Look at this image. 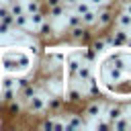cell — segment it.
I'll return each instance as SVG.
<instances>
[{
  "mask_svg": "<svg viewBox=\"0 0 131 131\" xmlns=\"http://www.w3.org/2000/svg\"><path fill=\"white\" fill-rule=\"evenodd\" d=\"M80 18H82V25L84 27H94V23H96V8H90V10H86L84 14H80Z\"/></svg>",
  "mask_w": 131,
  "mask_h": 131,
  "instance_id": "ffe728a7",
  "label": "cell"
},
{
  "mask_svg": "<svg viewBox=\"0 0 131 131\" xmlns=\"http://www.w3.org/2000/svg\"><path fill=\"white\" fill-rule=\"evenodd\" d=\"M63 96L59 94H53V96H47V113H59L63 108Z\"/></svg>",
  "mask_w": 131,
  "mask_h": 131,
  "instance_id": "9a60e30c",
  "label": "cell"
},
{
  "mask_svg": "<svg viewBox=\"0 0 131 131\" xmlns=\"http://www.w3.org/2000/svg\"><path fill=\"white\" fill-rule=\"evenodd\" d=\"M92 76H94L92 66H90V63H86V61H82V66H80V68H78V72H76V80H78V82H82V84H86Z\"/></svg>",
  "mask_w": 131,
  "mask_h": 131,
  "instance_id": "8fae6325",
  "label": "cell"
},
{
  "mask_svg": "<svg viewBox=\"0 0 131 131\" xmlns=\"http://www.w3.org/2000/svg\"><path fill=\"white\" fill-rule=\"evenodd\" d=\"M0 2H2V4H6V6H8V4H10V2H14V0H0Z\"/></svg>",
  "mask_w": 131,
  "mask_h": 131,
  "instance_id": "836d02e7",
  "label": "cell"
},
{
  "mask_svg": "<svg viewBox=\"0 0 131 131\" xmlns=\"http://www.w3.org/2000/svg\"><path fill=\"white\" fill-rule=\"evenodd\" d=\"M10 31H12V27H8L6 23H2V20H0V37H4V35H10Z\"/></svg>",
  "mask_w": 131,
  "mask_h": 131,
  "instance_id": "4dcf8cb0",
  "label": "cell"
},
{
  "mask_svg": "<svg viewBox=\"0 0 131 131\" xmlns=\"http://www.w3.org/2000/svg\"><path fill=\"white\" fill-rule=\"evenodd\" d=\"M113 25H115L117 29L131 31V14H129V12H125V10L117 12V14H115V18H113Z\"/></svg>",
  "mask_w": 131,
  "mask_h": 131,
  "instance_id": "30bf717a",
  "label": "cell"
},
{
  "mask_svg": "<svg viewBox=\"0 0 131 131\" xmlns=\"http://www.w3.org/2000/svg\"><path fill=\"white\" fill-rule=\"evenodd\" d=\"M4 108H6V113H8V115H12V117H18V115L25 111V104H23V100L16 96L14 100H8V102H4Z\"/></svg>",
  "mask_w": 131,
  "mask_h": 131,
  "instance_id": "4fadbf2b",
  "label": "cell"
},
{
  "mask_svg": "<svg viewBox=\"0 0 131 131\" xmlns=\"http://www.w3.org/2000/svg\"><path fill=\"white\" fill-rule=\"evenodd\" d=\"M104 119L108 121V123H113L115 119H119L121 115H125V108L121 106V104H108V106H104Z\"/></svg>",
  "mask_w": 131,
  "mask_h": 131,
  "instance_id": "7c38bea8",
  "label": "cell"
},
{
  "mask_svg": "<svg viewBox=\"0 0 131 131\" xmlns=\"http://www.w3.org/2000/svg\"><path fill=\"white\" fill-rule=\"evenodd\" d=\"M37 92H39V86H37V84H33V82H27L25 86H20V88H18V98L25 102V100H29L33 94H37Z\"/></svg>",
  "mask_w": 131,
  "mask_h": 131,
  "instance_id": "5bb4252c",
  "label": "cell"
},
{
  "mask_svg": "<svg viewBox=\"0 0 131 131\" xmlns=\"http://www.w3.org/2000/svg\"><path fill=\"white\" fill-rule=\"evenodd\" d=\"M90 47H92V49H94L96 53H102V51L106 49V41H104L102 37H98V39H94V41L90 43Z\"/></svg>",
  "mask_w": 131,
  "mask_h": 131,
  "instance_id": "f1b7e54d",
  "label": "cell"
},
{
  "mask_svg": "<svg viewBox=\"0 0 131 131\" xmlns=\"http://www.w3.org/2000/svg\"><path fill=\"white\" fill-rule=\"evenodd\" d=\"M12 29H16V31H27V29H29V14H27V12L16 14V16H14V23H12Z\"/></svg>",
  "mask_w": 131,
  "mask_h": 131,
  "instance_id": "d6986e66",
  "label": "cell"
},
{
  "mask_svg": "<svg viewBox=\"0 0 131 131\" xmlns=\"http://www.w3.org/2000/svg\"><path fill=\"white\" fill-rule=\"evenodd\" d=\"M61 2H66V0H61Z\"/></svg>",
  "mask_w": 131,
  "mask_h": 131,
  "instance_id": "8d00e7d4",
  "label": "cell"
},
{
  "mask_svg": "<svg viewBox=\"0 0 131 131\" xmlns=\"http://www.w3.org/2000/svg\"><path fill=\"white\" fill-rule=\"evenodd\" d=\"M102 111H104V104H102L100 100H90V102H86L82 115H84L88 121H92V119H98V117L102 115Z\"/></svg>",
  "mask_w": 131,
  "mask_h": 131,
  "instance_id": "5b68a950",
  "label": "cell"
},
{
  "mask_svg": "<svg viewBox=\"0 0 131 131\" xmlns=\"http://www.w3.org/2000/svg\"><path fill=\"white\" fill-rule=\"evenodd\" d=\"M82 66V57H80V53H74V55H70L68 59H66V70H68V78H72V80H76V72H78V68Z\"/></svg>",
  "mask_w": 131,
  "mask_h": 131,
  "instance_id": "52a82bcc",
  "label": "cell"
},
{
  "mask_svg": "<svg viewBox=\"0 0 131 131\" xmlns=\"http://www.w3.org/2000/svg\"><path fill=\"white\" fill-rule=\"evenodd\" d=\"M0 127H2V123H0Z\"/></svg>",
  "mask_w": 131,
  "mask_h": 131,
  "instance_id": "d590c367",
  "label": "cell"
},
{
  "mask_svg": "<svg viewBox=\"0 0 131 131\" xmlns=\"http://www.w3.org/2000/svg\"><path fill=\"white\" fill-rule=\"evenodd\" d=\"M90 8H92V6H90V2H88V0H78V2L72 6V10H74L76 14H84V12H86V10H90Z\"/></svg>",
  "mask_w": 131,
  "mask_h": 131,
  "instance_id": "d4e9b609",
  "label": "cell"
},
{
  "mask_svg": "<svg viewBox=\"0 0 131 131\" xmlns=\"http://www.w3.org/2000/svg\"><path fill=\"white\" fill-rule=\"evenodd\" d=\"M104 41H106V47H125L129 41V31L115 27V31L108 37H104Z\"/></svg>",
  "mask_w": 131,
  "mask_h": 131,
  "instance_id": "277c9868",
  "label": "cell"
},
{
  "mask_svg": "<svg viewBox=\"0 0 131 131\" xmlns=\"http://www.w3.org/2000/svg\"><path fill=\"white\" fill-rule=\"evenodd\" d=\"M27 49H29L27 53H29L31 57H37V55L41 53V45H39L37 41H27Z\"/></svg>",
  "mask_w": 131,
  "mask_h": 131,
  "instance_id": "83f0119b",
  "label": "cell"
},
{
  "mask_svg": "<svg viewBox=\"0 0 131 131\" xmlns=\"http://www.w3.org/2000/svg\"><path fill=\"white\" fill-rule=\"evenodd\" d=\"M47 18V14L43 12V10H39V12H33V14H29V27H33V29H37L43 20Z\"/></svg>",
  "mask_w": 131,
  "mask_h": 131,
  "instance_id": "7402d4cb",
  "label": "cell"
},
{
  "mask_svg": "<svg viewBox=\"0 0 131 131\" xmlns=\"http://www.w3.org/2000/svg\"><path fill=\"white\" fill-rule=\"evenodd\" d=\"M96 55H98V53H96L92 47H86L84 51H80V57H82V61H86V63H92V61L96 59Z\"/></svg>",
  "mask_w": 131,
  "mask_h": 131,
  "instance_id": "cb8c5ba5",
  "label": "cell"
},
{
  "mask_svg": "<svg viewBox=\"0 0 131 131\" xmlns=\"http://www.w3.org/2000/svg\"><path fill=\"white\" fill-rule=\"evenodd\" d=\"M127 117H129V121H131V111H129V115H127Z\"/></svg>",
  "mask_w": 131,
  "mask_h": 131,
  "instance_id": "e575fe53",
  "label": "cell"
},
{
  "mask_svg": "<svg viewBox=\"0 0 131 131\" xmlns=\"http://www.w3.org/2000/svg\"><path fill=\"white\" fill-rule=\"evenodd\" d=\"M25 104V111L29 115H41V113H47V96L45 94H33L29 100L23 102Z\"/></svg>",
  "mask_w": 131,
  "mask_h": 131,
  "instance_id": "7a4b0ae2",
  "label": "cell"
},
{
  "mask_svg": "<svg viewBox=\"0 0 131 131\" xmlns=\"http://www.w3.org/2000/svg\"><path fill=\"white\" fill-rule=\"evenodd\" d=\"M35 31H37V37H39V39H49V37L53 35V25L49 23V18H45Z\"/></svg>",
  "mask_w": 131,
  "mask_h": 131,
  "instance_id": "e0dca14e",
  "label": "cell"
},
{
  "mask_svg": "<svg viewBox=\"0 0 131 131\" xmlns=\"http://www.w3.org/2000/svg\"><path fill=\"white\" fill-rule=\"evenodd\" d=\"M68 18H66V25H68V29H72V27H78V25H82V18H80V14H76L74 10H70L68 14H66Z\"/></svg>",
  "mask_w": 131,
  "mask_h": 131,
  "instance_id": "603a6c76",
  "label": "cell"
},
{
  "mask_svg": "<svg viewBox=\"0 0 131 131\" xmlns=\"http://www.w3.org/2000/svg\"><path fill=\"white\" fill-rule=\"evenodd\" d=\"M70 10L66 8V4L63 2H59V4H55V6H51V8H47L45 10V14H47V18H61V16H66Z\"/></svg>",
  "mask_w": 131,
  "mask_h": 131,
  "instance_id": "2e32d148",
  "label": "cell"
},
{
  "mask_svg": "<svg viewBox=\"0 0 131 131\" xmlns=\"http://www.w3.org/2000/svg\"><path fill=\"white\" fill-rule=\"evenodd\" d=\"M123 10L131 14V0H125V2H123Z\"/></svg>",
  "mask_w": 131,
  "mask_h": 131,
  "instance_id": "d6a6232c",
  "label": "cell"
},
{
  "mask_svg": "<svg viewBox=\"0 0 131 131\" xmlns=\"http://www.w3.org/2000/svg\"><path fill=\"white\" fill-rule=\"evenodd\" d=\"M88 37H90V33H88V27H84V25H78V27H72L70 29V39L74 43H82Z\"/></svg>",
  "mask_w": 131,
  "mask_h": 131,
  "instance_id": "9c48e42d",
  "label": "cell"
},
{
  "mask_svg": "<svg viewBox=\"0 0 131 131\" xmlns=\"http://www.w3.org/2000/svg\"><path fill=\"white\" fill-rule=\"evenodd\" d=\"M8 10H10V14H12V16L23 14V12H25V4H23L20 0H14V2H10V4H8Z\"/></svg>",
  "mask_w": 131,
  "mask_h": 131,
  "instance_id": "484cf974",
  "label": "cell"
},
{
  "mask_svg": "<svg viewBox=\"0 0 131 131\" xmlns=\"http://www.w3.org/2000/svg\"><path fill=\"white\" fill-rule=\"evenodd\" d=\"M53 123H55V115H45V117L39 121L37 127H41V129H53Z\"/></svg>",
  "mask_w": 131,
  "mask_h": 131,
  "instance_id": "4316f807",
  "label": "cell"
},
{
  "mask_svg": "<svg viewBox=\"0 0 131 131\" xmlns=\"http://www.w3.org/2000/svg\"><path fill=\"white\" fill-rule=\"evenodd\" d=\"M94 127H96V129H98V131H108V129H111V123H108V121H106V119H98V121H96V125H94Z\"/></svg>",
  "mask_w": 131,
  "mask_h": 131,
  "instance_id": "f546056e",
  "label": "cell"
},
{
  "mask_svg": "<svg viewBox=\"0 0 131 131\" xmlns=\"http://www.w3.org/2000/svg\"><path fill=\"white\" fill-rule=\"evenodd\" d=\"M113 18H115V12L111 6H100L96 8V23H94V29H106L108 25H113Z\"/></svg>",
  "mask_w": 131,
  "mask_h": 131,
  "instance_id": "3957f363",
  "label": "cell"
},
{
  "mask_svg": "<svg viewBox=\"0 0 131 131\" xmlns=\"http://www.w3.org/2000/svg\"><path fill=\"white\" fill-rule=\"evenodd\" d=\"M88 2H90L92 8H100V6H104V0H88Z\"/></svg>",
  "mask_w": 131,
  "mask_h": 131,
  "instance_id": "1f68e13d",
  "label": "cell"
},
{
  "mask_svg": "<svg viewBox=\"0 0 131 131\" xmlns=\"http://www.w3.org/2000/svg\"><path fill=\"white\" fill-rule=\"evenodd\" d=\"M23 4H25V12L27 14H33V12L43 10V2L41 0H25Z\"/></svg>",
  "mask_w": 131,
  "mask_h": 131,
  "instance_id": "44dd1931",
  "label": "cell"
},
{
  "mask_svg": "<svg viewBox=\"0 0 131 131\" xmlns=\"http://www.w3.org/2000/svg\"><path fill=\"white\" fill-rule=\"evenodd\" d=\"M0 78H2V76H0Z\"/></svg>",
  "mask_w": 131,
  "mask_h": 131,
  "instance_id": "74e56055",
  "label": "cell"
},
{
  "mask_svg": "<svg viewBox=\"0 0 131 131\" xmlns=\"http://www.w3.org/2000/svg\"><path fill=\"white\" fill-rule=\"evenodd\" d=\"M84 98H86V94H84L80 88H76V86H70V88L66 90L63 102H66V104H80V102H84Z\"/></svg>",
  "mask_w": 131,
  "mask_h": 131,
  "instance_id": "8992f818",
  "label": "cell"
},
{
  "mask_svg": "<svg viewBox=\"0 0 131 131\" xmlns=\"http://www.w3.org/2000/svg\"><path fill=\"white\" fill-rule=\"evenodd\" d=\"M0 66L6 74H25L31 70L33 66V57L27 53V51H16V49H10V51H2L0 53Z\"/></svg>",
  "mask_w": 131,
  "mask_h": 131,
  "instance_id": "6da1fadb",
  "label": "cell"
},
{
  "mask_svg": "<svg viewBox=\"0 0 131 131\" xmlns=\"http://www.w3.org/2000/svg\"><path fill=\"white\" fill-rule=\"evenodd\" d=\"M111 129H115V131H125V129H131V121H129V117H127V115H121L119 119H115V121L111 123Z\"/></svg>",
  "mask_w": 131,
  "mask_h": 131,
  "instance_id": "ac0fdd59",
  "label": "cell"
},
{
  "mask_svg": "<svg viewBox=\"0 0 131 131\" xmlns=\"http://www.w3.org/2000/svg\"><path fill=\"white\" fill-rule=\"evenodd\" d=\"M63 121H66V129H82V127H86V117L78 115V113L66 115Z\"/></svg>",
  "mask_w": 131,
  "mask_h": 131,
  "instance_id": "ba28073f",
  "label": "cell"
}]
</instances>
